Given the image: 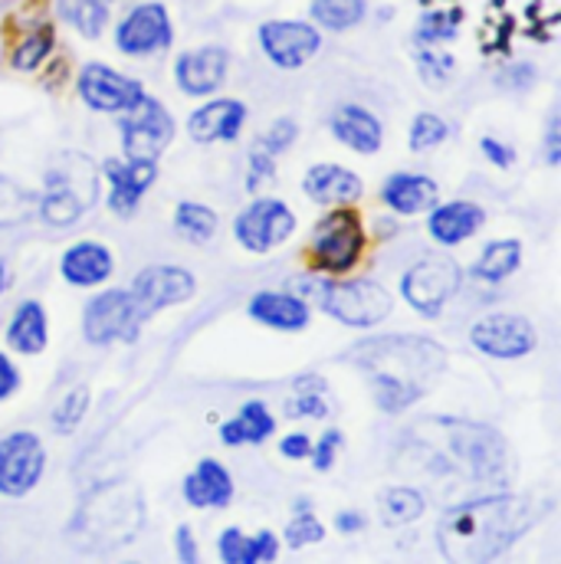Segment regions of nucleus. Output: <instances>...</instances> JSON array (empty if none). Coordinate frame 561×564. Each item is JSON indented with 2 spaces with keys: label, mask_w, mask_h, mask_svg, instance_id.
I'll return each instance as SVG.
<instances>
[{
  "label": "nucleus",
  "mask_w": 561,
  "mask_h": 564,
  "mask_svg": "<svg viewBox=\"0 0 561 564\" xmlns=\"http://www.w3.org/2000/svg\"><path fill=\"white\" fill-rule=\"evenodd\" d=\"M526 496H483L450 509L436 525V542L450 562H489L526 535L542 516Z\"/></svg>",
  "instance_id": "1"
},
{
  "label": "nucleus",
  "mask_w": 561,
  "mask_h": 564,
  "mask_svg": "<svg viewBox=\"0 0 561 564\" xmlns=\"http://www.w3.org/2000/svg\"><path fill=\"white\" fill-rule=\"evenodd\" d=\"M355 355L375 375V401L385 414H401L418 404L421 378L443 365V351L427 338H371Z\"/></svg>",
  "instance_id": "2"
},
{
  "label": "nucleus",
  "mask_w": 561,
  "mask_h": 564,
  "mask_svg": "<svg viewBox=\"0 0 561 564\" xmlns=\"http://www.w3.org/2000/svg\"><path fill=\"white\" fill-rule=\"evenodd\" d=\"M322 308L352 328H375L391 315V295L375 280H335L319 292Z\"/></svg>",
  "instance_id": "3"
},
{
  "label": "nucleus",
  "mask_w": 561,
  "mask_h": 564,
  "mask_svg": "<svg viewBox=\"0 0 561 564\" xmlns=\"http://www.w3.org/2000/svg\"><path fill=\"white\" fill-rule=\"evenodd\" d=\"M460 280H463V273H460L456 260L446 253H436V257L418 260L404 273L401 292L414 312H421L427 318H436L443 312V305L450 302V295L460 289Z\"/></svg>",
  "instance_id": "4"
},
{
  "label": "nucleus",
  "mask_w": 561,
  "mask_h": 564,
  "mask_svg": "<svg viewBox=\"0 0 561 564\" xmlns=\"http://www.w3.org/2000/svg\"><path fill=\"white\" fill-rule=\"evenodd\" d=\"M362 250H365V230H362L358 217L348 210L328 214L312 237L315 267L325 273H348L358 263Z\"/></svg>",
  "instance_id": "5"
},
{
  "label": "nucleus",
  "mask_w": 561,
  "mask_h": 564,
  "mask_svg": "<svg viewBox=\"0 0 561 564\" xmlns=\"http://www.w3.org/2000/svg\"><path fill=\"white\" fill-rule=\"evenodd\" d=\"M119 132H122V148L132 161H154L168 148V141L174 139V122L161 102L141 96L132 109L122 112Z\"/></svg>",
  "instance_id": "6"
},
{
  "label": "nucleus",
  "mask_w": 561,
  "mask_h": 564,
  "mask_svg": "<svg viewBox=\"0 0 561 564\" xmlns=\"http://www.w3.org/2000/svg\"><path fill=\"white\" fill-rule=\"evenodd\" d=\"M295 230V217L292 210L273 200V197H260L253 200L250 207H244L237 214V224H234V237L244 250L250 253H270L277 250L282 240H289Z\"/></svg>",
  "instance_id": "7"
},
{
  "label": "nucleus",
  "mask_w": 561,
  "mask_h": 564,
  "mask_svg": "<svg viewBox=\"0 0 561 564\" xmlns=\"http://www.w3.org/2000/svg\"><path fill=\"white\" fill-rule=\"evenodd\" d=\"M46 469V449L36 433L20 430L0 440V496H26Z\"/></svg>",
  "instance_id": "8"
},
{
  "label": "nucleus",
  "mask_w": 561,
  "mask_h": 564,
  "mask_svg": "<svg viewBox=\"0 0 561 564\" xmlns=\"http://www.w3.org/2000/svg\"><path fill=\"white\" fill-rule=\"evenodd\" d=\"M470 341L476 351H483L486 358L496 361H516L526 358L536 348V328L532 322H526L522 315H486L479 322H473L470 328Z\"/></svg>",
  "instance_id": "9"
},
{
  "label": "nucleus",
  "mask_w": 561,
  "mask_h": 564,
  "mask_svg": "<svg viewBox=\"0 0 561 564\" xmlns=\"http://www.w3.org/2000/svg\"><path fill=\"white\" fill-rule=\"evenodd\" d=\"M139 312L132 302V292L109 289L96 295L83 312V332L93 345H112L116 338H136L139 332Z\"/></svg>",
  "instance_id": "10"
},
{
  "label": "nucleus",
  "mask_w": 561,
  "mask_h": 564,
  "mask_svg": "<svg viewBox=\"0 0 561 564\" xmlns=\"http://www.w3.org/2000/svg\"><path fill=\"white\" fill-rule=\"evenodd\" d=\"M194 289H197V282L181 267H148L136 276L129 292H132L139 322H144V318H151L154 312H161L168 305L187 302L194 295Z\"/></svg>",
  "instance_id": "11"
},
{
  "label": "nucleus",
  "mask_w": 561,
  "mask_h": 564,
  "mask_svg": "<svg viewBox=\"0 0 561 564\" xmlns=\"http://www.w3.org/2000/svg\"><path fill=\"white\" fill-rule=\"evenodd\" d=\"M260 43L270 63H277L280 69H299L319 53L322 36L315 26L299 20H270L260 26Z\"/></svg>",
  "instance_id": "12"
},
{
  "label": "nucleus",
  "mask_w": 561,
  "mask_h": 564,
  "mask_svg": "<svg viewBox=\"0 0 561 564\" xmlns=\"http://www.w3.org/2000/svg\"><path fill=\"white\" fill-rule=\"evenodd\" d=\"M79 96L96 112H126L144 96L139 79H129L103 63H89L79 73Z\"/></svg>",
  "instance_id": "13"
},
{
  "label": "nucleus",
  "mask_w": 561,
  "mask_h": 564,
  "mask_svg": "<svg viewBox=\"0 0 561 564\" xmlns=\"http://www.w3.org/2000/svg\"><path fill=\"white\" fill-rule=\"evenodd\" d=\"M116 43L129 56H151L171 43V20L161 3H141L116 30Z\"/></svg>",
  "instance_id": "14"
},
{
  "label": "nucleus",
  "mask_w": 561,
  "mask_h": 564,
  "mask_svg": "<svg viewBox=\"0 0 561 564\" xmlns=\"http://www.w3.org/2000/svg\"><path fill=\"white\" fill-rule=\"evenodd\" d=\"M93 194H96V181L76 187L73 171H50L46 187H43V200H40V217L53 227H69L93 204Z\"/></svg>",
  "instance_id": "15"
},
{
  "label": "nucleus",
  "mask_w": 561,
  "mask_h": 564,
  "mask_svg": "<svg viewBox=\"0 0 561 564\" xmlns=\"http://www.w3.org/2000/svg\"><path fill=\"white\" fill-rule=\"evenodd\" d=\"M227 63H230V56L224 46H201V50L184 53L174 66L181 93H187V96L217 93L227 79Z\"/></svg>",
  "instance_id": "16"
},
{
  "label": "nucleus",
  "mask_w": 561,
  "mask_h": 564,
  "mask_svg": "<svg viewBox=\"0 0 561 564\" xmlns=\"http://www.w3.org/2000/svg\"><path fill=\"white\" fill-rule=\"evenodd\" d=\"M106 177L112 184L109 207L119 217L136 214L141 194L154 184V161H106Z\"/></svg>",
  "instance_id": "17"
},
{
  "label": "nucleus",
  "mask_w": 561,
  "mask_h": 564,
  "mask_svg": "<svg viewBox=\"0 0 561 564\" xmlns=\"http://www.w3.org/2000/svg\"><path fill=\"white\" fill-rule=\"evenodd\" d=\"M247 122V106L237 99H214L207 106H201L191 122L187 132L197 144H211V141H234L240 135Z\"/></svg>",
  "instance_id": "18"
},
{
  "label": "nucleus",
  "mask_w": 561,
  "mask_h": 564,
  "mask_svg": "<svg viewBox=\"0 0 561 564\" xmlns=\"http://www.w3.org/2000/svg\"><path fill=\"white\" fill-rule=\"evenodd\" d=\"M302 191L309 200L315 204H332V207H345V204H355L362 197V177L342 164H315L309 167L305 181H302Z\"/></svg>",
  "instance_id": "19"
},
{
  "label": "nucleus",
  "mask_w": 561,
  "mask_h": 564,
  "mask_svg": "<svg viewBox=\"0 0 561 564\" xmlns=\"http://www.w3.org/2000/svg\"><path fill=\"white\" fill-rule=\"evenodd\" d=\"M116 270V260L109 253V247L96 243V240H83L76 247H69L60 260V273L69 285H79V289H93V285H103V282L112 276Z\"/></svg>",
  "instance_id": "20"
},
{
  "label": "nucleus",
  "mask_w": 561,
  "mask_h": 564,
  "mask_svg": "<svg viewBox=\"0 0 561 564\" xmlns=\"http://www.w3.org/2000/svg\"><path fill=\"white\" fill-rule=\"evenodd\" d=\"M483 220H486L483 207H476L470 200H453V204H440L430 214L427 230L440 247H460L483 227Z\"/></svg>",
  "instance_id": "21"
},
{
  "label": "nucleus",
  "mask_w": 561,
  "mask_h": 564,
  "mask_svg": "<svg viewBox=\"0 0 561 564\" xmlns=\"http://www.w3.org/2000/svg\"><path fill=\"white\" fill-rule=\"evenodd\" d=\"M184 499L194 509H224L234 499V479L217 459H201L184 479Z\"/></svg>",
  "instance_id": "22"
},
{
  "label": "nucleus",
  "mask_w": 561,
  "mask_h": 564,
  "mask_svg": "<svg viewBox=\"0 0 561 564\" xmlns=\"http://www.w3.org/2000/svg\"><path fill=\"white\" fill-rule=\"evenodd\" d=\"M381 200L395 210V214H404V217H414L423 214L436 204V184L427 177V174H411V171H401V174H391L381 187Z\"/></svg>",
  "instance_id": "23"
},
{
  "label": "nucleus",
  "mask_w": 561,
  "mask_h": 564,
  "mask_svg": "<svg viewBox=\"0 0 561 564\" xmlns=\"http://www.w3.org/2000/svg\"><path fill=\"white\" fill-rule=\"evenodd\" d=\"M250 315L277 332H302L309 325V305L289 292H260L250 302Z\"/></svg>",
  "instance_id": "24"
},
{
  "label": "nucleus",
  "mask_w": 561,
  "mask_h": 564,
  "mask_svg": "<svg viewBox=\"0 0 561 564\" xmlns=\"http://www.w3.org/2000/svg\"><path fill=\"white\" fill-rule=\"evenodd\" d=\"M332 135L352 151L371 154L381 148V122L362 106H345L332 116Z\"/></svg>",
  "instance_id": "25"
},
{
  "label": "nucleus",
  "mask_w": 561,
  "mask_h": 564,
  "mask_svg": "<svg viewBox=\"0 0 561 564\" xmlns=\"http://www.w3.org/2000/svg\"><path fill=\"white\" fill-rule=\"evenodd\" d=\"M46 312L40 302H20V308L13 312L10 325H7V345L17 355H40L46 348Z\"/></svg>",
  "instance_id": "26"
},
{
  "label": "nucleus",
  "mask_w": 561,
  "mask_h": 564,
  "mask_svg": "<svg viewBox=\"0 0 561 564\" xmlns=\"http://www.w3.org/2000/svg\"><path fill=\"white\" fill-rule=\"evenodd\" d=\"M277 421L273 414L260 404V401H250L240 408V414L234 421H227L220 426V440L227 446H240V443H263L267 436H273Z\"/></svg>",
  "instance_id": "27"
},
{
  "label": "nucleus",
  "mask_w": 561,
  "mask_h": 564,
  "mask_svg": "<svg viewBox=\"0 0 561 564\" xmlns=\"http://www.w3.org/2000/svg\"><path fill=\"white\" fill-rule=\"evenodd\" d=\"M522 263V247L519 240H493L483 257L473 267V276L479 282H503L509 280Z\"/></svg>",
  "instance_id": "28"
},
{
  "label": "nucleus",
  "mask_w": 561,
  "mask_h": 564,
  "mask_svg": "<svg viewBox=\"0 0 561 564\" xmlns=\"http://www.w3.org/2000/svg\"><path fill=\"white\" fill-rule=\"evenodd\" d=\"M423 496L418 489H408V486H391L381 492L378 499V509H381V519L388 525H404V522H418L423 516Z\"/></svg>",
  "instance_id": "29"
},
{
  "label": "nucleus",
  "mask_w": 561,
  "mask_h": 564,
  "mask_svg": "<svg viewBox=\"0 0 561 564\" xmlns=\"http://www.w3.org/2000/svg\"><path fill=\"white\" fill-rule=\"evenodd\" d=\"M174 230L177 237H184L187 243H207L217 234V214L204 204H191L184 200L174 210Z\"/></svg>",
  "instance_id": "30"
},
{
  "label": "nucleus",
  "mask_w": 561,
  "mask_h": 564,
  "mask_svg": "<svg viewBox=\"0 0 561 564\" xmlns=\"http://www.w3.org/2000/svg\"><path fill=\"white\" fill-rule=\"evenodd\" d=\"M312 17L325 30H348L365 17V0H312Z\"/></svg>",
  "instance_id": "31"
},
{
  "label": "nucleus",
  "mask_w": 561,
  "mask_h": 564,
  "mask_svg": "<svg viewBox=\"0 0 561 564\" xmlns=\"http://www.w3.org/2000/svg\"><path fill=\"white\" fill-rule=\"evenodd\" d=\"M60 10L83 36H99L109 20L106 0H63Z\"/></svg>",
  "instance_id": "32"
},
{
  "label": "nucleus",
  "mask_w": 561,
  "mask_h": 564,
  "mask_svg": "<svg viewBox=\"0 0 561 564\" xmlns=\"http://www.w3.org/2000/svg\"><path fill=\"white\" fill-rule=\"evenodd\" d=\"M50 50H53V33H50V30L30 33V36L13 50V66L23 69V73H30V69H36V66L50 56Z\"/></svg>",
  "instance_id": "33"
},
{
  "label": "nucleus",
  "mask_w": 561,
  "mask_h": 564,
  "mask_svg": "<svg viewBox=\"0 0 561 564\" xmlns=\"http://www.w3.org/2000/svg\"><path fill=\"white\" fill-rule=\"evenodd\" d=\"M86 411H89V391L86 388H76V391H69L60 401V408L53 414V426L63 430V433H69V430H76V423L86 417Z\"/></svg>",
  "instance_id": "34"
},
{
  "label": "nucleus",
  "mask_w": 561,
  "mask_h": 564,
  "mask_svg": "<svg viewBox=\"0 0 561 564\" xmlns=\"http://www.w3.org/2000/svg\"><path fill=\"white\" fill-rule=\"evenodd\" d=\"M295 401L289 404V414L292 417H325L328 414V401L322 394V388H309V378L305 381H295Z\"/></svg>",
  "instance_id": "35"
},
{
  "label": "nucleus",
  "mask_w": 561,
  "mask_h": 564,
  "mask_svg": "<svg viewBox=\"0 0 561 564\" xmlns=\"http://www.w3.org/2000/svg\"><path fill=\"white\" fill-rule=\"evenodd\" d=\"M443 139H446V122L440 116L423 112V116L414 119V126H411V151H430Z\"/></svg>",
  "instance_id": "36"
},
{
  "label": "nucleus",
  "mask_w": 561,
  "mask_h": 564,
  "mask_svg": "<svg viewBox=\"0 0 561 564\" xmlns=\"http://www.w3.org/2000/svg\"><path fill=\"white\" fill-rule=\"evenodd\" d=\"M456 26H460V10H453V13H427L421 26H418V40L421 43L450 40V36H456Z\"/></svg>",
  "instance_id": "37"
},
{
  "label": "nucleus",
  "mask_w": 561,
  "mask_h": 564,
  "mask_svg": "<svg viewBox=\"0 0 561 564\" xmlns=\"http://www.w3.org/2000/svg\"><path fill=\"white\" fill-rule=\"evenodd\" d=\"M322 539H325V525H322L312 512L295 516V519L289 522V529H285V542H289L292 549L315 545V542H322Z\"/></svg>",
  "instance_id": "38"
},
{
  "label": "nucleus",
  "mask_w": 561,
  "mask_h": 564,
  "mask_svg": "<svg viewBox=\"0 0 561 564\" xmlns=\"http://www.w3.org/2000/svg\"><path fill=\"white\" fill-rule=\"evenodd\" d=\"M421 69H423V79H427V83L440 86V83H446V79L453 76V59H450L446 53H436V50H423V53H421Z\"/></svg>",
  "instance_id": "39"
},
{
  "label": "nucleus",
  "mask_w": 561,
  "mask_h": 564,
  "mask_svg": "<svg viewBox=\"0 0 561 564\" xmlns=\"http://www.w3.org/2000/svg\"><path fill=\"white\" fill-rule=\"evenodd\" d=\"M277 174V164H273V154L260 144L253 154H250V177H247V191H260L263 181H270Z\"/></svg>",
  "instance_id": "40"
},
{
  "label": "nucleus",
  "mask_w": 561,
  "mask_h": 564,
  "mask_svg": "<svg viewBox=\"0 0 561 564\" xmlns=\"http://www.w3.org/2000/svg\"><path fill=\"white\" fill-rule=\"evenodd\" d=\"M247 535L240 532V529H227L224 535H220V542H217V549H220V558L227 564H247Z\"/></svg>",
  "instance_id": "41"
},
{
  "label": "nucleus",
  "mask_w": 561,
  "mask_h": 564,
  "mask_svg": "<svg viewBox=\"0 0 561 564\" xmlns=\"http://www.w3.org/2000/svg\"><path fill=\"white\" fill-rule=\"evenodd\" d=\"M299 135V129H295V122L292 119H280V122H273V129L267 132V139H263V148L270 151V154H280L285 151L292 141Z\"/></svg>",
  "instance_id": "42"
},
{
  "label": "nucleus",
  "mask_w": 561,
  "mask_h": 564,
  "mask_svg": "<svg viewBox=\"0 0 561 564\" xmlns=\"http://www.w3.org/2000/svg\"><path fill=\"white\" fill-rule=\"evenodd\" d=\"M277 558V535L273 532H260L257 539L247 542V564L273 562Z\"/></svg>",
  "instance_id": "43"
},
{
  "label": "nucleus",
  "mask_w": 561,
  "mask_h": 564,
  "mask_svg": "<svg viewBox=\"0 0 561 564\" xmlns=\"http://www.w3.org/2000/svg\"><path fill=\"white\" fill-rule=\"evenodd\" d=\"M342 446V433L338 430H328L319 446H312V459H315V469H328L335 463V449Z\"/></svg>",
  "instance_id": "44"
},
{
  "label": "nucleus",
  "mask_w": 561,
  "mask_h": 564,
  "mask_svg": "<svg viewBox=\"0 0 561 564\" xmlns=\"http://www.w3.org/2000/svg\"><path fill=\"white\" fill-rule=\"evenodd\" d=\"M280 453L285 456V459H302V456H309V453H312V440H309V433H289V436L280 443Z\"/></svg>",
  "instance_id": "45"
},
{
  "label": "nucleus",
  "mask_w": 561,
  "mask_h": 564,
  "mask_svg": "<svg viewBox=\"0 0 561 564\" xmlns=\"http://www.w3.org/2000/svg\"><path fill=\"white\" fill-rule=\"evenodd\" d=\"M483 154L493 161V164H499V167H509L513 161H516V151L513 148H506L503 141H496V139H483Z\"/></svg>",
  "instance_id": "46"
},
{
  "label": "nucleus",
  "mask_w": 561,
  "mask_h": 564,
  "mask_svg": "<svg viewBox=\"0 0 561 564\" xmlns=\"http://www.w3.org/2000/svg\"><path fill=\"white\" fill-rule=\"evenodd\" d=\"M17 384H20V371H17V365H13L7 355H0V401H3V398H10V394L17 391Z\"/></svg>",
  "instance_id": "47"
},
{
  "label": "nucleus",
  "mask_w": 561,
  "mask_h": 564,
  "mask_svg": "<svg viewBox=\"0 0 561 564\" xmlns=\"http://www.w3.org/2000/svg\"><path fill=\"white\" fill-rule=\"evenodd\" d=\"M177 555H181V562H197V545H194V535L187 525L177 529Z\"/></svg>",
  "instance_id": "48"
},
{
  "label": "nucleus",
  "mask_w": 561,
  "mask_h": 564,
  "mask_svg": "<svg viewBox=\"0 0 561 564\" xmlns=\"http://www.w3.org/2000/svg\"><path fill=\"white\" fill-rule=\"evenodd\" d=\"M561 141H559V116H552V122H549V161L552 164H559L561 158Z\"/></svg>",
  "instance_id": "49"
},
{
  "label": "nucleus",
  "mask_w": 561,
  "mask_h": 564,
  "mask_svg": "<svg viewBox=\"0 0 561 564\" xmlns=\"http://www.w3.org/2000/svg\"><path fill=\"white\" fill-rule=\"evenodd\" d=\"M338 529H342V532H358V529H365L362 512H342V516H338Z\"/></svg>",
  "instance_id": "50"
},
{
  "label": "nucleus",
  "mask_w": 561,
  "mask_h": 564,
  "mask_svg": "<svg viewBox=\"0 0 561 564\" xmlns=\"http://www.w3.org/2000/svg\"><path fill=\"white\" fill-rule=\"evenodd\" d=\"M10 285V270H7V263H3V257H0V292Z\"/></svg>",
  "instance_id": "51"
}]
</instances>
